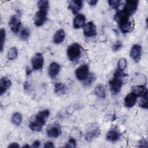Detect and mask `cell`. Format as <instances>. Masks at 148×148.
<instances>
[{
  "instance_id": "cell-1",
  "label": "cell",
  "mask_w": 148,
  "mask_h": 148,
  "mask_svg": "<svg viewBox=\"0 0 148 148\" xmlns=\"http://www.w3.org/2000/svg\"><path fill=\"white\" fill-rule=\"evenodd\" d=\"M49 115L50 110L48 109H45L38 112L35 116L33 121L29 123V128L35 132L40 131Z\"/></svg>"
},
{
  "instance_id": "cell-2",
  "label": "cell",
  "mask_w": 148,
  "mask_h": 148,
  "mask_svg": "<svg viewBox=\"0 0 148 148\" xmlns=\"http://www.w3.org/2000/svg\"><path fill=\"white\" fill-rule=\"evenodd\" d=\"M125 76V74L123 71L119 69H117L114 73L113 78L109 81L110 89L113 94L117 95L120 92L123 84V78Z\"/></svg>"
},
{
  "instance_id": "cell-3",
  "label": "cell",
  "mask_w": 148,
  "mask_h": 148,
  "mask_svg": "<svg viewBox=\"0 0 148 148\" xmlns=\"http://www.w3.org/2000/svg\"><path fill=\"white\" fill-rule=\"evenodd\" d=\"M100 134L101 130L99 125L96 123H90L86 126L84 138L87 141L91 142L98 138Z\"/></svg>"
},
{
  "instance_id": "cell-4",
  "label": "cell",
  "mask_w": 148,
  "mask_h": 148,
  "mask_svg": "<svg viewBox=\"0 0 148 148\" xmlns=\"http://www.w3.org/2000/svg\"><path fill=\"white\" fill-rule=\"evenodd\" d=\"M82 54L81 46L77 43H73L68 46L67 49V56L71 61H77Z\"/></svg>"
},
{
  "instance_id": "cell-5",
  "label": "cell",
  "mask_w": 148,
  "mask_h": 148,
  "mask_svg": "<svg viewBox=\"0 0 148 148\" xmlns=\"http://www.w3.org/2000/svg\"><path fill=\"white\" fill-rule=\"evenodd\" d=\"M139 2L136 0L127 1L122 11L128 17H130L135 13L138 9Z\"/></svg>"
},
{
  "instance_id": "cell-6",
  "label": "cell",
  "mask_w": 148,
  "mask_h": 148,
  "mask_svg": "<svg viewBox=\"0 0 148 148\" xmlns=\"http://www.w3.org/2000/svg\"><path fill=\"white\" fill-rule=\"evenodd\" d=\"M32 68L34 71L42 69L44 64V58L42 53H36L31 59Z\"/></svg>"
},
{
  "instance_id": "cell-7",
  "label": "cell",
  "mask_w": 148,
  "mask_h": 148,
  "mask_svg": "<svg viewBox=\"0 0 148 148\" xmlns=\"http://www.w3.org/2000/svg\"><path fill=\"white\" fill-rule=\"evenodd\" d=\"M48 11L39 10L37 12L34 16V23L36 27H40L44 24L47 20Z\"/></svg>"
},
{
  "instance_id": "cell-8",
  "label": "cell",
  "mask_w": 148,
  "mask_h": 148,
  "mask_svg": "<svg viewBox=\"0 0 148 148\" xmlns=\"http://www.w3.org/2000/svg\"><path fill=\"white\" fill-rule=\"evenodd\" d=\"M89 74V66L87 64H84L79 66L75 71L76 78L80 81H83Z\"/></svg>"
},
{
  "instance_id": "cell-9",
  "label": "cell",
  "mask_w": 148,
  "mask_h": 148,
  "mask_svg": "<svg viewBox=\"0 0 148 148\" xmlns=\"http://www.w3.org/2000/svg\"><path fill=\"white\" fill-rule=\"evenodd\" d=\"M21 25L20 18L17 15L12 16L9 21V26L12 31L14 34H17Z\"/></svg>"
},
{
  "instance_id": "cell-10",
  "label": "cell",
  "mask_w": 148,
  "mask_h": 148,
  "mask_svg": "<svg viewBox=\"0 0 148 148\" xmlns=\"http://www.w3.org/2000/svg\"><path fill=\"white\" fill-rule=\"evenodd\" d=\"M47 135L50 138H57L61 135V130L57 124H53L47 128Z\"/></svg>"
},
{
  "instance_id": "cell-11",
  "label": "cell",
  "mask_w": 148,
  "mask_h": 148,
  "mask_svg": "<svg viewBox=\"0 0 148 148\" xmlns=\"http://www.w3.org/2000/svg\"><path fill=\"white\" fill-rule=\"evenodd\" d=\"M84 34L87 37H91L97 35V27L92 21L88 22L84 26Z\"/></svg>"
},
{
  "instance_id": "cell-12",
  "label": "cell",
  "mask_w": 148,
  "mask_h": 148,
  "mask_svg": "<svg viewBox=\"0 0 148 148\" xmlns=\"http://www.w3.org/2000/svg\"><path fill=\"white\" fill-rule=\"evenodd\" d=\"M142 54V47L139 45H134L130 53V56L131 58L136 62L140 61Z\"/></svg>"
},
{
  "instance_id": "cell-13",
  "label": "cell",
  "mask_w": 148,
  "mask_h": 148,
  "mask_svg": "<svg viewBox=\"0 0 148 148\" xmlns=\"http://www.w3.org/2000/svg\"><path fill=\"white\" fill-rule=\"evenodd\" d=\"M83 7V1L81 0L71 1L68 5V9L73 14H76Z\"/></svg>"
},
{
  "instance_id": "cell-14",
  "label": "cell",
  "mask_w": 148,
  "mask_h": 148,
  "mask_svg": "<svg viewBox=\"0 0 148 148\" xmlns=\"http://www.w3.org/2000/svg\"><path fill=\"white\" fill-rule=\"evenodd\" d=\"M131 92L137 97H143L147 96V90L145 86L143 85L133 86L131 88Z\"/></svg>"
},
{
  "instance_id": "cell-15",
  "label": "cell",
  "mask_w": 148,
  "mask_h": 148,
  "mask_svg": "<svg viewBox=\"0 0 148 148\" xmlns=\"http://www.w3.org/2000/svg\"><path fill=\"white\" fill-rule=\"evenodd\" d=\"M121 134L116 127L110 129L106 135V139L110 142H116L120 138Z\"/></svg>"
},
{
  "instance_id": "cell-16",
  "label": "cell",
  "mask_w": 148,
  "mask_h": 148,
  "mask_svg": "<svg viewBox=\"0 0 148 148\" xmlns=\"http://www.w3.org/2000/svg\"><path fill=\"white\" fill-rule=\"evenodd\" d=\"M137 97L132 92L127 94L124 100V106L127 108H132L137 101Z\"/></svg>"
},
{
  "instance_id": "cell-17",
  "label": "cell",
  "mask_w": 148,
  "mask_h": 148,
  "mask_svg": "<svg viewBox=\"0 0 148 148\" xmlns=\"http://www.w3.org/2000/svg\"><path fill=\"white\" fill-rule=\"evenodd\" d=\"M12 82L7 76H3L0 80V94L2 95L10 87Z\"/></svg>"
},
{
  "instance_id": "cell-18",
  "label": "cell",
  "mask_w": 148,
  "mask_h": 148,
  "mask_svg": "<svg viewBox=\"0 0 148 148\" xmlns=\"http://www.w3.org/2000/svg\"><path fill=\"white\" fill-rule=\"evenodd\" d=\"M60 71V65L56 62L50 64L49 68V75L51 79H54L58 75Z\"/></svg>"
},
{
  "instance_id": "cell-19",
  "label": "cell",
  "mask_w": 148,
  "mask_h": 148,
  "mask_svg": "<svg viewBox=\"0 0 148 148\" xmlns=\"http://www.w3.org/2000/svg\"><path fill=\"white\" fill-rule=\"evenodd\" d=\"M86 17L82 14H78L73 20V27L75 29H79L84 26Z\"/></svg>"
},
{
  "instance_id": "cell-20",
  "label": "cell",
  "mask_w": 148,
  "mask_h": 148,
  "mask_svg": "<svg viewBox=\"0 0 148 148\" xmlns=\"http://www.w3.org/2000/svg\"><path fill=\"white\" fill-rule=\"evenodd\" d=\"M65 31H64V29H58L55 33V34L53 36L54 43L56 44L61 43L64 41V40L65 39Z\"/></svg>"
},
{
  "instance_id": "cell-21",
  "label": "cell",
  "mask_w": 148,
  "mask_h": 148,
  "mask_svg": "<svg viewBox=\"0 0 148 148\" xmlns=\"http://www.w3.org/2000/svg\"><path fill=\"white\" fill-rule=\"evenodd\" d=\"M94 92L96 97L99 98L104 99L106 97V90L102 84L97 85L95 87Z\"/></svg>"
},
{
  "instance_id": "cell-22",
  "label": "cell",
  "mask_w": 148,
  "mask_h": 148,
  "mask_svg": "<svg viewBox=\"0 0 148 148\" xmlns=\"http://www.w3.org/2000/svg\"><path fill=\"white\" fill-rule=\"evenodd\" d=\"M120 31L123 33L130 32L133 28V23L132 21L128 20L126 22L123 23L119 25Z\"/></svg>"
},
{
  "instance_id": "cell-23",
  "label": "cell",
  "mask_w": 148,
  "mask_h": 148,
  "mask_svg": "<svg viewBox=\"0 0 148 148\" xmlns=\"http://www.w3.org/2000/svg\"><path fill=\"white\" fill-rule=\"evenodd\" d=\"M66 86L61 82H56L54 84V92L58 95H62L65 94L66 91Z\"/></svg>"
},
{
  "instance_id": "cell-24",
  "label": "cell",
  "mask_w": 148,
  "mask_h": 148,
  "mask_svg": "<svg viewBox=\"0 0 148 148\" xmlns=\"http://www.w3.org/2000/svg\"><path fill=\"white\" fill-rule=\"evenodd\" d=\"M23 116L19 112H15L13 114L11 118V122L15 125H20L22 122Z\"/></svg>"
},
{
  "instance_id": "cell-25",
  "label": "cell",
  "mask_w": 148,
  "mask_h": 148,
  "mask_svg": "<svg viewBox=\"0 0 148 148\" xmlns=\"http://www.w3.org/2000/svg\"><path fill=\"white\" fill-rule=\"evenodd\" d=\"M96 77L94 73H89L87 77L83 80V85L86 87L90 86L95 80Z\"/></svg>"
},
{
  "instance_id": "cell-26",
  "label": "cell",
  "mask_w": 148,
  "mask_h": 148,
  "mask_svg": "<svg viewBox=\"0 0 148 148\" xmlns=\"http://www.w3.org/2000/svg\"><path fill=\"white\" fill-rule=\"evenodd\" d=\"M18 51L15 47H11L8 51L7 57L9 60H13L17 57Z\"/></svg>"
},
{
  "instance_id": "cell-27",
  "label": "cell",
  "mask_w": 148,
  "mask_h": 148,
  "mask_svg": "<svg viewBox=\"0 0 148 148\" xmlns=\"http://www.w3.org/2000/svg\"><path fill=\"white\" fill-rule=\"evenodd\" d=\"M38 7L39 10L48 11L49 8V1L46 0H41L38 2Z\"/></svg>"
},
{
  "instance_id": "cell-28",
  "label": "cell",
  "mask_w": 148,
  "mask_h": 148,
  "mask_svg": "<svg viewBox=\"0 0 148 148\" xmlns=\"http://www.w3.org/2000/svg\"><path fill=\"white\" fill-rule=\"evenodd\" d=\"M30 35V31L28 28H23L20 33V38L22 40H27Z\"/></svg>"
},
{
  "instance_id": "cell-29",
  "label": "cell",
  "mask_w": 148,
  "mask_h": 148,
  "mask_svg": "<svg viewBox=\"0 0 148 148\" xmlns=\"http://www.w3.org/2000/svg\"><path fill=\"white\" fill-rule=\"evenodd\" d=\"M108 3L110 8L117 9L122 5L123 1L120 0H109L108 1Z\"/></svg>"
},
{
  "instance_id": "cell-30",
  "label": "cell",
  "mask_w": 148,
  "mask_h": 148,
  "mask_svg": "<svg viewBox=\"0 0 148 148\" xmlns=\"http://www.w3.org/2000/svg\"><path fill=\"white\" fill-rule=\"evenodd\" d=\"M5 37H6V31L5 29L3 28L1 29V45H0V50L2 52L3 49V45L4 42L5 40Z\"/></svg>"
},
{
  "instance_id": "cell-31",
  "label": "cell",
  "mask_w": 148,
  "mask_h": 148,
  "mask_svg": "<svg viewBox=\"0 0 148 148\" xmlns=\"http://www.w3.org/2000/svg\"><path fill=\"white\" fill-rule=\"evenodd\" d=\"M127 65V60L125 58H122L120 59L119 61H118V64H117L118 69L123 71L126 68Z\"/></svg>"
},
{
  "instance_id": "cell-32",
  "label": "cell",
  "mask_w": 148,
  "mask_h": 148,
  "mask_svg": "<svg viewBox=\"0 0 148 148\" xmlns=\"http://www.w3.org/2000/svg\"><path fill=\"white\" fill-rule=\"evenodd\" d=\"M139 105L143 109L147 108V96L141 97Z\"/></svg>"
},
{
  "instance_id": "cell-33",
  "label": "cell",
  "mask_w": 148,
  "mask_h": 148,
  "mask_svg": "<svg viewBox=\"0 0 148 148\" xmlns=\"http://www.w3.org/2000/svg\"><path fill=\"white\" fill-rule=\"evenodd\" d=\"M76 146V141L73 138H71L68 143H66V145L65 146L66 147H75Z\"/></svg>"
},
{
  "instance_id": "cell-34",
  "label": "cell",
  "mask_w": 148,
  "mask_h": 148,
  "mask_svg": "<svg viewBox=\"0 0 148 148\" xmlns=\"http://www.w3.org/2000/svg\"><path fill=\"white\" fill-rule=\"evenodd\" d=\"M122 43L121 41L120 40H117L116 41L112 46V50L114 51H118L119 49H121V47H122Z\"/></svg>"
},
{
  "instance_id": "cell-35",
  "label": "cell",
  "mask_w": 148,
  "mask_h": 148,
  "mask_svg": "<svg viewBox=\"0 0 148 148\" xmlns=\"http://www.w3.org/2000/svg\"><path fill=\"white\" fill-rule=\"evenodd\" d=\"M138 146L139 147H147V141L145 139H142L139 142V145Z\"/></svg>"
},
{
  "instance_id": "cell-36",
  "label": "cell",
  "mask_w": 148,
  "mask_h": 148,
  "mask_svg": "<svg viewBox=\"0 0 148 148\" xmlns=\"http://www.w3.org/2000/svg\"><path fill=\"white\" fill-rule=\"evenodd\" d=\"M54 144L51 141H48L46 142L43 146V147H47V148H51V147H54Z\"/></svg>"
},
{
  "instance_id": "cell-37",
  "label": "cell",
  "mask_w": 148,
  "mask_h": 148,
  "mask_svg": "<svg viewBox=\"0 0 148 148\" xmlns=\"http://www.w3.org/2000/svg\"><path fill=\"white\" fill-rule=\"evenodd\" d=\"M40 141L38 140H36L33 142V143L32 145V147H39L40 146Z\"/></svg>"
},
{
  "instance_id": "cell-38",
  "label": "cell",
  "mask_w": 148,
  "mask_h": 148,
  "mask_svg": "<svg viewBox=\"0 0 148 148\" xmlns=\"http://www.w3.org/2000/svg\"><path fill=\"white\" fill-rule=\"evenodd\" d=\"M29 88H30V86H29V84H28V82H25L24 84V90L26 91H28L29 90Z\"/></svg>"
},
{
  "instance_id": "cell-39",
  "label": "cell",
  "mask_w": 148,
  "mask_h": 148,
  "mask_svg": "<svg viewBox=\"0 0 148 148\" xmlns=\"http://www.w3.org/2000/svg\"><path fill=\"white\" fill-rule=\"evenodd\" d=\"M87 2L89 3V5L90 6H95L97 3L98 2V1L97 0H90V1H88Z\"/></svg>"
},
{
  "instance_id": "cell-40",
  "label": "cell",
  "mask_w": 148,
  "mask_h": 148,
  "mask_svg": "<svg viewBox=\"0 0 148 148\" xmlns=\"http://www.w3.org/2000/svg\"><path fill=\"white\" fill-rule=\"evenodd\" d=\"M8 147H20V146H19V145L17 143H16V142H13V143H10L9 145V146H8Z\"/></svg>"
},
{
  "instance_id": "cell-41",
  "label": "cell",
  "mask_w": 148,
  "mask_h": 148,
  "mask_svg": "<svg viewBox=\"0 0 148 148\" xmlns=\"http://www.w3.org/2000/svg\"><path fill=\"white\" fill-rule=\"evenodd\" d=\"M31 72H32V71L30 70V69H29V68H27L26 69V74H27V75H30V74L31 73Z\"/></svg>"
},
{
  "instance_id": "cell-42",
  "label": "cell",
  "mask_w": 148,
  "mask_h": 148,
  "mask_svg": "<svg viewBox=\"0 0 148 148\" xmlns=\"http://www.w3.org/2000/svg\"><path fill=\"white\" fill-rule=\"evenodd\" d=\"M23 147H30L29 145H24V146H23Z\"/></svg>"
}]
</instances>
